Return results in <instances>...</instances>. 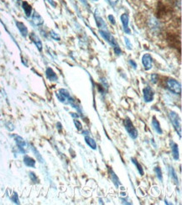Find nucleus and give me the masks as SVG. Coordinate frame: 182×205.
<instances>
[{"instance_id":"nucleus-1","label":"nucleus","mask_w":182,"mask_h":205,"mask_svg":"<svg viewBox=\"0 0 182 205\" xmlns=\"http://www.w3.org/2000/svg\"><path fill=\"white\" fill-rule=\"evenodd\" d=\"M56 97L59 99V101H61V103L72 105V107L76 108V110H78L80 108L78 107V105H77L76 101L71 96V94L69 93V92L66 89H59L58 92L56 93Z\"/></svg>"},{"instance_id":"nucleus-2","label":"nucleus","mask_w":182,"mask_h":205,"mask_svg":"<svg viewBox=\"0 0 182 205\" xmlns=\"http://www.w3.org/2000/svg\"><path fill=\"white\" fill-rule=\"evenodd\" d=\"M166 85L167 88L169 89L171 93H174V94H177V95H180L181 93V85L175 79H173V78L168 79V81L166 82Z\"/></svg>"},{"instance_id":"nucleus-3","label":"nucleus","mask_w":182,"mask_h":205,"mask_svg":"<svg viewBox=\"0 0 182 205\" xmlns=\"http://www.w3.org/2000/svg\"><path fill=\"white\" fill-rule=\"evenodd\" d=\"M170 118H171V123L175 129L176 132L178 133L180 137H181V124H180V119L179 115L174 111H171L170 113Z\"/></svg>"},{"instance_id":"nucleus-4","label":"nucleus","mask_w":182,"mask_h":205,"mask_svg":"<svg viewBox=\"0 0 182 205\" xmlns=\"http://www.w3.org/2000/svg\"><path fill=\"white\" fill-rule=\"evenodd\" d=\"M124 126H125L126 130L128 131L130 137L133 139H136L138 137V130H136V128L134 127V125L129 118H126L124 120Z\"/></svg>"},{"instance_id":"nucleus-5","label":"nucleus","mask_w":182,"mask_h":205,"mask_svg":"<svg viewBox=\"0 0 182 205\" xmlns=\"http://www.w3.org/2000/svg\"><path fill=\"white\" fill-rule=\"evenodd\" d=\"M142 63L144 69L146 71H149L153 67V58L148 53L144 54L142 57Z\"/></svg>"},{"instance_id":"nucleus-6","label":"nucleus","mask_w":182,"mask_h":205,"mask_svg":"<svg viewBox=\"0 0 182 205\" xmlns=\"http://www.w3.org/2000/svg\"><path fill=\"white\" fill-rule=\"evenodd\" d=\"M14 139L15 140L17 146L19 147V150L22 153H25V146H26V142L25 140L21 137V136H18V135H14L13 136Z\"/></svg>"},{"instance_id":"nucleus-7","label":"nucleus","mask_w":182,"mask_h":205,"mask_svg":"<svg viewBox=\"0 0 182 205\" xmlns=\"http://www.w3.org/2000/svg\"><path fill=\"white\" fill-rule=\"evenodd\" d=\"M143 93H144V99L146 103H150L154 100L155 93H154V91L152 90L150 87L144 88V90H143Z\"/></svg>"},{"instance_id":"nucleus-8","label":"nucleus","mask_w":182,"mask_h":205,"mask_svg":"<svg viewBox=\"0 0 182 205\" xmlns=\"http://www.w3.org/2000/svg\"><path fill=\"white\" fill-rule=\"evenodd\" d=\"M121 21L123 26V30L126 34L130 35L131 34V30L129 27V17L128 14H123L121 15Z\"/></svg>"},{"instance_id":"nucleus-9","label":"nucleus","mask_w":182,"mask_h":205,"mask_svg":"<svg viewBox=\"0 0 182 205\" xmlns=\"http://www.w3.org/2000/svg\"><path fill=\"white\" fill-rule=\"evenodd\" d=\"M30 39L32 40V42L34 43L35 45V46L37 47V49L39 50V51H42L43 50V45H42V42L40 39L39 38V36L37 35H35L34 33H30Z\"/></svg>"},{"instance_id":"nucleus-10","label":"nucleus","mask_w":182,"mask_h":205,"mask_svg":"<svg viewBox=\"0 0 182 205\" xmlns=\"http://www.w3.org/2000/svg\"><path fill=\"white\" fill-rule=\"evenodd\" d=\"M94 16H95L96 22H97V26H98L99 30H106L107 29L106 23L104 22V20H103V18L100 16L97 10H96L95 11Z\"/></svg>"},{"instance_id":"nucleus-11","label":"nucleus","mask_w":182,"mask_h":205,"mask_svg":"<svg viewBox=\"0 0 182 205\" xmlns=\"http://www.w3.org/2000/svg\"><path fill=\"white\" fill-rule=\"evenodd\" d=\"M16 26L18 28V30L20 32V34L22 35V36L24 37H26L28 34H29V31H28V28L25 26V24L22 22H19V21H16Z\"/></svg>"},{"instance_id":"nucleus-12","label":"nucleus","mask_w":182,"mask_h":205,"mask_svg":"<svg viewBox=\"0 0 182 205\" xmlns=\"http://www.w3.org/2000/svg\"><path fill=\"white\" fill-rule=\"evenodd\" d=\"M32 21H33L34 24L37 25V26L42 25V24H44V20H43V18H42L41 16H40V14L39 13H37L36 11H34V14H33V15H32Z\"/></svg>"},{"instance_id":"nucleus-13","label":"nucleus","mask_w":182,"mask_h":205,"mask_svg":"<svg viewBox=\"0 0 182 205\" xmlns=\"http://www.w3.org/2000/svg\"><path fill=\"white\" fill-rule=\"evenodd\" d=\"M46 78L49 79L50 82H56L58 80V77L56 74V72H54L53 69L51 67H48L46 71Z\"/></svg>"},{"instance_id":"nucleus-14","label":"nucleus","mask_w":182,"mask_h":205,"mask_svg":"<svg viewBox=\"0 0 182 205\" xmlns=\"http://www.w3.org/2000/svg\"><path fill=\"white\" fill-rule=\"evenodd\" d=\"M171 151H172V155H173V158L177 161L179 160V147L178 145L176 143H174L173 141H171Z\"/></svg>"},{"instance_id":"nucleus-15","label":"nucleus","mask_w":182,"mask_h":205,"mask_svg":"<svg viewBox=\"0 0 182 205\" xmlns=\"http://www.w3.org/2000/svg\"><path fill=\"white\" fill-rule=\"evenodd\" d=\"M152 125L154 129L155 130V131L159 134V135H162L163 133V130L161 129V126H160V124H159V120L156 119L155 117H153V120H152Z\"/></svg>"},{"instance_id":"nucleus-16","label":"nucleus","mask_w":182,"mask_h":205,"mask_svg":"<svg viewBox=\"0 0 182 205\" xmlns=\"http://www.w3.org/2000/svg\"><path fill=\"white\" fill-rule=\"evenodd\" d=\"M22 8H23L24 11V14L27 17H30L31 13H32V7L31 5L26 1H24L22 3Z\"/></svg>"},{"instance_id":"nucleus-17","label":"nucleus","mask_w":182,"mask_h":205,"mask_svg":"<svg viewBox=\"0 0 182 205\" xmlns=\"http://www.w3.org/2000/svg\"><path fill=\"white\" fill-rule=\"evenodd\" d=\"M24 163L29 167H34L35 166V161L34 159L29 156V155H24Z\"/></svg>"},{"instance_id":"nucleus-18","label":"nucleus","mask_w":182,"mask_h":205,"mask_svg":"<svg viewBox=\"0 0 182 205\" xmlns=\"http://www.w3.org/2000/svg\"><path fill=\"white\" fill-rule=\"evenodd\" d=\"M108 171H109V173H110V178L111 179H112L113 182L114 183V185L116 186L117 187H118V186L120 184V182H119V179H118V178L117 177V175L114 173V171L111 169V167L108 168Z\"/></svg>"},{"instance_id":"nucleus-19","label":"nucleus","mask_w":182,"mask_h":205,"mask_svg":"<svg viewBox=\"0 0 182 205\" xmlns=\"http://www.w3.org/2000/svg\"><path fill=\"white\" fill-rule=\"evenodd\" d=\"M85 140H86V142H87V145L91 147L92 150H96V149H97V143H96L95 140L92 139L91 137L86 136H85Z\"/></svg>"},{"instance_id":"nucleus-20","label":"nucleus","mask_w":182,"mask_h":205,"mask_svg":"<svg viewBox=\"0 0 182 205\" xmlns=\"http://www.w3.org/2000/svg\"><path fill=\"white\" fill-rule=\"evenodd\" d=\"M131 161L133 162V163L136 166L137 169H138V171H139V174L141 175V176H143L144 175V169H143V167H142V166H141L140 164L139 163V162L137 161L136 159L135 158H131Z\"/></svg>"},{"instance_id":"nucleus-21","label":"nucleus","mask_w":182,"mask_h":205,"mask_svg":"<svg viewBox=\"0 0 182 205\" xmlns=\"http://www.w3.org/2000/svg\"><path fill=\"white\" fill-rule=\"evenodd\" d=\"M169 171H170V174H171L172 179L174 180V182H175L176 184H178L179 183L178 177H177V175L175 173V171H174V170L173 169V167H172V166H170V167H169Z\"/></svg>"},{"instance_id":"nucleus-22","label":"nucleus","mask_w":182,"mask_h":205,"mask_svg":"<svg viewBox=\"0 0 182 205\" xmlns=\"http://www.w3.org/2000/svg\"><path fill=\"white\" fill-rule=\"evenodd\" d=\"M32 151H33V152L34 153V155H35V156L37 157V160H38L39 162L40 163H44V160H43V158H42V156H41V155L40 154V152H39L37 150H36V148L35 147H34V146H32Z\"/></svg>"},{"instance_id":"nucleus-23","label":"nucleus","mask_w":182,"mask_h":205,"mask_svg":"<svg viewBox=\"0 0 182 205\" xmlns=\"http://www.w3.org/2000/svg\"><path fill=\"white\" fill-rule=\"evenodd\" d=\"M155 174L156 176H157L158 179L160 180V181H162V180H163V176H162V171H161V169H160L159 166H156V167H155Z\"/></svg>"},{"instance_id":"nucleus-24","label":"nucleus","mask_w":182,"mask_h":205,"mask_svg":"<svg viewBox=\"0 0 182 205\" xmlns=\"http://www.w3.org/2000/svg\"><path fill=\"white\" fill-rule=\"evenodd\" d=\"M49 35L51 36V38L54 39L55 40H61V36L58 35L57 33H56L54 30H50L49 31Z\"/></svg>"},{"instance_id":"nucleus-25","label":"nucleus","mask_w":182,"mask_h":205,"mask_svg":"<svg viewBox=\"0 0 182 205\" xmlns=\"http://www.w3.org/2000/svg\"><path fill=\"white\" fill-rule=\"evenodd\" d=\"M29 174H30V180L32 182H34V183H38L39 179L38 178H37V176L35 175V173H34L33 171H30Z\"/></svg>"},{"instance_id":"nucleus-26","label":"nucleus","mask_w":182,"mask_h":205,"mask_svg":"<svg viewBox=\"0 0 182 205\" xmlns=\"http://www.w3.org/2000/svg\"><path fill=\"white\" fill-rule=\"evenodd\" d=\"M11 200L14 203H16V204H19V196H18V194H17V193H14L13 194V195H12L11 197Z\"/></svg>"},{"instance_id":"nucleus-27","label":"nucleus","mask_w":182,"mask_h":205,"mask_svg":"<svg viewBox=\"0 0 182 205\" xmlns=\"http://www.w3.org/2000/svg\"><path fill=\"white\" fill-rule=\"evenodd\" d=\"M74 124H75L76 129H77L78 130H82V124H81V122H80L79 120H74Z\"/></svg>"},{"instance_id":"nucleus-28","label":"nucleus","mask_w":182,"mask_h":205,"mask_svg":"<svg viewBox=\"0 0 182 205\" xmlns=\"http://www.w3.org/2000/svg\"><path fill=\"white\" fill-rule=\"evenodd\" d=\"M113 50H114V52H115V54L117 55V56H120V55H121L122 50H121V49H120V47H119V46H118V45H117V46H113Z\"/></svg>"},{"instance_id":"nucleus-29","label":"nucleus","mask_w":182,"mask_h":205,"mask_svg":"<svg viewBox=\"0 0 182 205\" xmlns=\"http://www.w3.org/2000/svg\"><path fill=\"white\" fill-rule=\"evenodd\" d=\"M124 40H125L126 46H127V47H128V49H129V50H132V49H133V46H132V44H131V42H130L129 39H128L127 37H124Z\"/></svg>"},{"instance_id":"nucleus-30","label":"nucleus","mask_w":182,"mask_h":205,"mask_svg":"<svg viewBox=\"0 0 182 205\" xmlns=\"http://www.w3.org/2000/svg\"><path fill=\"white\" fill-rule=\"evenodd\" d=\"M151 81L153 83H156L158 82V76L156 74H152L151 75Z\"/></svg>"},{"instance_id":"nucleus-31","label":"nucleus","mask_w":182,"mask_h":205,"mask_svg":"<svg viewBox=\"0 0 182 205\" xmlns=\"http://www.w3.org/2000/svg\"><path fill=\"white\" fill-rule=\"evenodd\" d=\"M108 20H109V21H110L112 24H116V21H115V19H114L113 15H112V14L108 15Z\"/></svg>"},{"instance_id":"nucleus-32","label":"nucleus","mask_w":182,"mask_h":205,"mask_svg":"<svg viewBox=\"0 0 182 205\" xmlns=\"http://www.w3.org/2000/svg\"><path fill=\"white\" fill-rule=\"evenodd\" d=\"M129 63H130V65L133 66L134 69H136V68H137V64H136V62H134L133 60H129Z\"/></svg>"},{"instance_id":"nucleus-33","label":"nucleus","mask_w":182,"mask_h":205,"mask_svg":"<svg viewBox=\"0 0 182 205\" xmlns=\"http://www.w3.org/2000/svg\"><path fill=\"white\" fill-rule=\"evenodd\" d=\"M107 2H108V3H109V4H110L111 5H113V6H114L115 4L118 3V0H107Z\"/></svg>"},{"instance_id":"nucleus-34","label":"nucleus","mask_w":182,"mask_h":205,"mask_svg":"<svg viewBox=\"0 0 182 205\" xmlns=\"http://www.w3.org/2000/svg\"><path fill=\"white\" fill-rule=\"evenodd\" d=\"M48 2H49V4H51V5H52L53 7H56V3L54 2L53 0H48Z\"/></svg>"},{"instance_id":"nucleus-35","label":"nucleus","mask_w":182,"mask_h":205,"mask_svg":"<svg viewBox=\"0 0 182 205\" xmlns=\"http://www.w3.org/2000/svg\"><path fill=\"white\" fill-rule=\"evenodd\" d=\"M71 114H72V116L74 117V118H78V117H79V115H77L76 114H73V113H72Z\"/></svg>"},{"instance_id":"nucleus-36","label":"nucleus","mask_w":182,"mask_h":205,"mask_svg":"<svg viewBox=\"0 0 182 205\" xmlns=\"http://www.w3.org/2000/svg\"><path fill=\"white\" fill-rule=\"evenodd\" d=\"M81 2H82V3H83V4H86V5H87V6H88V4H87V1H86V0H81Z\"/></svg>"},{"instance_id":"nucleus-37","label":"nucleus","mask_w":182,"mask_h":205,"mask_svg":"<svg viewBox=\"0 0 182 205\" xmlns=\"http://www.w3.org/2000/svg\"><path fill=\"white\" fill-rule=\"evenodd\" d=\"M93 1H98V0H93Z\"/></svg>"}]
</instances>
